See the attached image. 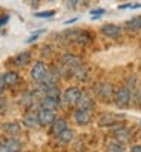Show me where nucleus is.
Listing matches in <instances>:
<instances>
[{"mask_svg":"<svg viewBox=\"0 0 141 152\" xmlns=\"http://www.w3.org/2000/svg\"><path fill=\"white\" fill-rule=\"evenodd\" d=\"M113 98H115L117 106H120V108H126V106H129V103H130L132 92H130V89L127 86H123V88H120L118 91L115 92Z\"/></svg>","mask_w":141,"mask_h":152,"instance_id":"1","label":"nucleus"},{"mask_svg":"<svg viewBox=\"0 0 141 152\" xmlns=\"http://www.w3.org/2000/svg\"><path fill=\"white\" fill-rule=\"evenodd\" d=\"M80 95H81L80 88L70 86V88H68L66 91L63 92V95H61V100H63L65 104H75L77 100L80 98Z\"/></svg>","mask_w":141,"mask_h":152,"instance_id":"2","label":"nucleus"},{"mask_svg":"<svg viewBox=\"0 0 141 152\" xmlns=\"http://www.w3.org/2000/svg\"><path fill=\"white\" fill-rule=\"evenodd\" d=\"M48 72H49L48 66L43 63V61H37L31 69V77L35 80V82H41V80L48 75Z\"/></svg>","mask_w":141,"mask_h":152,"instance_id":"3","label":"nucleus"},{"mask_svg":"<svg viewBox=\"0 0 141 152\" xmlns=\"http://www.w3.org/2000/svg\"><path fill=\"white\" fill-rule=\"evenodd\" d=\"M37 117H39V123L41 124V126H48V124H52V121L57 118L54 111L45 109V108H41V109L37 112Z\"/></svg>","mask_w":141,"mask_h":152,"instance_id":"4","label":"nucleus"},{"mask_svg":"<svg viewBox=\"0 0 141 152\" xmlns=\"http://www.w3.org/2000/svg\"><path fill=\"white\" fill-rule=\"evenodd\" d=\"M101 32L106 35V37H109V39H118L123 29H121V26L118 25H112V23H108V25H103L101 26Z\"/></svg>","mask_w":141,"mask_h":152,"instance_id":"5","label":"nucleus"},{"mask_svg":"<svg viewBox=\"0 0 141 152\" xmlns=\"http://www.w3.org/2000/svg\"><path fill=\"white\" fill-rule=\"evenodd\" d=\"M77 108L78 109H86V111H92L94 109V106H95V102H94V98L89 97L87 94H83L80 95V98L77 100Z\"/></svg>","mask_w":141,"mask_h":152,"instance_id":"6","label":"nucleus"},{"mask_svg":"<svg viewBox=\"0 0 141 152\" xmlns=\"http://www.w3.org/2000/svg\"><path fill=\"white\" fill-rule=\"evenodd\" d=\"M74 120L77 124H80V126H84L91 121V111H86V109H75L74 112Z\"/></svg>","mask_w":141,"mask_h":152,"instance_id":"7","label":"nucleus"},{"mask_svg":"<svg viewBox=\"0 0 141 152\" xmlns=\"http://www.w3.org/2000/svg\"><path fill=\"white\" fill-rule=\"evenodd\" d=\"M40 106H41V108H45V109L55 111V109H58V106H60V100H58V98H54V97H48V95H45V97L41 98Z\"/></svg>","mask_w":141,"mask_h":152,"instance_id":"8","label":"nucleus"},{"mask_svg":"<svg viewBox=\"0 0 141 152\" xmlns=\"http://www.w3.org/2000/svg\"><path fill=\"white\" fill-rule=\"evenodd\" d=\"M113 137H115V140H118L121 143H126L132 137V131L129 128H117L115 132H113Z\"/></svg>","mask_w":141,"mask_h":152,"instance_id":"9","label":"nucleus"},{"mask_svg":"<svg viewBox=\"0 0 141 152\" xmlns=\"http://www.w3.org/2000/svg\"><path fill=\"white\" fill-rule=\"evenodd\" d=\"M61 63H63L65 66H69V68L74 69V68L81 65V60H80V57H77L74 54H66V56L61 57Z\"/></svg>","mask_w":141,"mask_h":152,"instance_id":"10","label":"nucleus"},{"mask_svg":"<svg viewBox=\"0 0 141 152\" xmlns=\"http://www.w3.org/2000/svg\"><path fill=\"white\" fill-rule=\"evenodd\" d=\"M66 128H68V123H66L65 118H55L54 121H52V124H51V134L57 137L58 134L61 131H65Z\"/></svg>","mask_w":141,"mask_h":152,"instance_id":"11","label":"nucleus"},{"mask_svg":"<svg viewBox=\"0 0 141 152\" xmlns=\"http://www.w3.org/2000/svg\"><path fill=\"white\" fill-rule=\"evenodd\" d=\"M95 91H97V94H98V97L104 98V100H109V97L113 95V89H112V86H110V85H106V83L98 85V86L95 88Z\"/></svg>","mask_w":141,"mask_h":152,"instance_id":"12","label":"nucleus"},{"mask_svg":"<svg viewBox=\"0 0 141 152\" xmlns=\"http://www.w3.org/2000/svg\"><path fill=\"white\" fill-rule=\"evenodd\" d=\"M3 82H5V86H15L17 83H19V74L14 72V71H8V72L3 74Z\"/></svg>","mask_w":141,"mask_h":152,"instance_id":"13","label":"nucleus"},{"mask_svg":"<svg viewBox=\"0 0 141 152\" xmlns=\"http://www.w3.org/2000/svg\"><path fill=\"white\" fill-rule=\"evenodd\" d=\"M2 128H3V131H5L6 134H11V135H17V134H20V131H22V126H20L17 121L5 123Z\"/></svg>","mask_w":141,"mask_h":152,"instance_id":"14","label":"nucleus"},{"mask_svg":"<svg viewBox=\"0 0 141 152\" xmlns=\"http://www.w3.org/2000/svg\"><path fill=\"white\" fill-rule=\"evenodd\" d=\"M57 138H58L60 143H65V145H68V143H70V141H72V138H74V131L69 129V128H66L65 131H61V132L58 134Z\"/></svg>","mask_w":141,"mask_h":152,"instance_id":"15","label":"nucleus"},{"mask_svg":"<svg viewBox=\"0 0 141 152\" xmlns=\"http://www.w3.org/2000/svg\"><path fill=\"white\" fill-rule=\"evenodd\" d=\"M29 60H31V52H29V51H25V52H20L19 56L14 57V65H17V66H25Z\"/></svg>","mask_w":141,"mask_h":152,"instance_id":"16","label":"nucleus"},{"mask_svg":"<svg viewBox=\"0 0 141 152\" xmlns=\"http://www.w3.org/2000/svg\"><path fill=\"white\" fill-rule=\"evenodd\" d=\"M117 123V117H113L110 114H103L98 117V124L100 126H113Z\"/></svg>","mask_w":141,"mask_h":152,"instance_id":"17","label":"nucleus"},{"mask_svg":"<svg viewBox=\"0 0 141 152\" xmlns=\"http://www.w3.org/2000/svg\"><path fill=\"white\" fill-rule=\"evenodd\" d=\"M23 123H25V126H28V128H37V126H40L37 114H26L25 118H23Z\"/></svg>","mask_w":141,"mask_h":152,"instance_id":"18","label":"nucleus"},{"mask_svg":"<svg viewBox=\"0 0 141 152\" xmlns=\"http://www.w3.org/2000/svg\"><path fill=\"white\" fill-rule=\"evenodd\" d=\"M3 141H5V146L9 149L11 152H20L22 143L17 140V138H6V140H3Z\"/></svg>","mask_w":141,"mask_h":152,"instance_id":"19","label":"nucleus"},{"mask_svg":"<svg viewBox=\"0 0 141 152\" xmlns=\"http://www.w3.org/2000/svg\"><path fill=\"white\" fill-rule=\"evenodd\" d=\"M126 28L130 29V31H138V29H141V15L127 20V22H126Z\"/></svg>","mask_w":141,"mask_h":152,"instance_id":"20","label":"nucleus"},{"mask_svg":"<svg viewBox=\"0 0 141 152\" xmlns=\"http://www.w3.org/2000/svg\"><path fill=\"white\" fill-rule=\"evenodd\" d=\"M124 143H121V141H110L109 145H108V152H124Z\"/></svg>","mask_w":141,"mask_h":152,"instance_id":"21","label":"nucleus"},{"mask_svg":"<svg viewBox=\"0 0 141 152\" xmlns=\"http://www.w3.org/2000/svg\"><path fill=\"white\" fill-rule=\"evenodd\" d=\"M74 77L78 78V80H86V78H87V69L83 68L81 65L77 66V68H74Z\"/></svg>","mask_w":141,"mask_h":152,"instance_id":"22","label":"nucleus"},{"mask_svg":"<svg viewBox=\"0 0 141 152\" xmlns=\"http://www.w3.org/2000/svg\"><path fill=\"white\" fill-rule=\"evenodd\" d=\"M45 95L54 97V98H60V89L57 88V85L55 86H51V88H48L46 91H45Z\"/></svg>","mask_w":141,"mask_h":152,"instance_id":"23","label":"nucleus"},{"mask_svg":"<svg viewBox=\"0 0 141 152\" xmlns=\"http://www.w3.org/2000/svg\"><path fill=\"white\" fill-rule=\"evenodd\" d=\"M54 15V11H45V12H35V17H51Z\"/></svg>","mask_w":141,"mask_h":152,"instance_id":"24","label":"nucleus"},{"mask_svg":"<svg viewBox=\"0 0 141 152\" xmlns=\"http://www.w3.org/2000/svg\"><path fill=\"white\" fill-rule=\"evenodd\" d=\"M103 14H104V10H103V8H98V10H92V11H91V15H92V17L103 15Z\"/></svg>","mask_w":141,"mask_h":152,"instance_id":"25","label":"nucleus"},{"mask_svg":"<svg viewBox=\"0 0 141 152\" xmlns=\"http://www.w3.org/2000/svg\"><path fill=\"white\" fill-rule=\"evenodd\" d=\"M41 32H43V31H37V32H34V34H32V37H29L28 40H26V43H31V42H34L35 39L39 37V34H41Z\"/></svg>","mask_w":141,"mask_h":152,"instance_id":"26","label":"nucleus"},{"mask_svg":"<svg viewBox=\"0 0 141 152\" xmlns=\"http://www.w3.org/2000/svg\"><path fill=\"white\" fill-rule=\"evenodd\" d=\"M0 152H11L9 149L5 146V141L3 140H0Z\"/></svg>","mask_w":141,"mask_h":152,"instance_id":"27","label":"nucleus"},{"mask_svg":"<svg viewBox=\"0 0 141 152\" xmlns=\"http://www.w3.org/2000/svg\"><path fill=\"white\" fill-rule=\"evenodd\" d=\"M135 100H137V103H138V104H141V89H138V91H137Z\"/></svg>","mask_w":141,"mask_h":152,"instance_id":"28","label":"nucleus"},{"mask_svg":"<svg viewBox=\"0 0 141 152\" xmlns=\"http://www.w3.org/2000/svg\"><path fill=\"white\" fill-rule=\"evenodd\" d=\"M3 89H5V82H3V75H0V94L3 92Z\"/></svg>","mask_w":141,"mask_h":152,"instance_id":"29","label":"nucleus"},{"mask_svg":"<svg viewBox=\"0 0 141 152\" xmlns=\"http://www.w3.org/2000/svg\"><path fill=\"white\" fill-rule=\"evenodd\" d=\"M130 152H141V145H135L134 148L130 149Z\"/></svg>","mask_w":141,"mask_h":152,"instance_id":"30","label":"nucleus"},{"mask_svg":"<svg viewBox=\"0 0 141 152\" xmlns=\"http://www.w3.org/2000/svg\"><path fill=\"white\" fill-rule=\"evenodd\" d=\"M68 3H69L70 6H77L78 3H80V0H68Z\"/></svg>","mask_w":141,"mask_h":152,"instance_id":"31","label":"nucleus"},{"mask_svg":"<svg viewBox=\"0 0 141 152\" xmlns=\"http://www.w3.org/2000/svg\"><path fill=\"white\" fill-rule=\"evenodd\" d=\"M8 19H9V17H8V15H3L2 19H0V26H2V25H5V23L8 22Z\"/></svg>","mask_w":141,"mask_h":152,"instance_id":"32","label":"nucleus"},{"mask_svg":"<svg viewBox=\"0 0 141 152\" xmlns=\"http://www.w3.org/2000/svg\"><path fill=\"white\" fill-rule=\"evenodd\" d=\"M74 22H77V19H70V20H68L66 25H70V23H74Z\"/></svg>","mask_w":141,"mask_h":152,"instance_id":"33","label":"nucleus"},{"mask_svg":"<svg viewBox=\"0 0 141 152\" xmlns=\"http://www.w3.org/2000/svg\"><path fill=\"white\" fill-rule=\"evenodd\" d=\"M39 2H40V0H31V3H32V5H34V6H35V5H37V3H39Z\"/></svg>","mask_w":141,"mask_h":152,"instance_id":"34","label":"nucleus"},{"mask_svg":"<svg viewBox=\"0 0 141 152\" xmlns=\"http://www.w3.org/2000/svg\"><path fill=\"white\" fill-rule=\"evenodd\" d=\"M0 106H2V103H0Z\"/></svg>","mask_w":141,"mask_h":152,"instance_id":"35","label":"nucleus"}]
</instances>
